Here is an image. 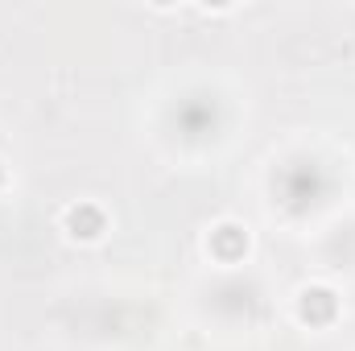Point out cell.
<instances>
[{"instance_id":"obj_1","label":"cell","mask_w":355,"mask_h":351,"mask_svg":"<svg viewBox=\"0 0 355 351\" xmlns=\"http://www.w3.org/2000/svg\"><path fill=\"white\" fill-rule=\"evenodd\" d=\"M302 314H306V318H314V323H322V318H331V314H335V298H331L327 289H314V293H306Z\"/></svg>"},{"instance_id":"obj_2","label":"cell","mask_w":355,"mask_h":351,"mask_svg":"<svg viewBox=\"0 0 355 351\" xmlns=\"http://www.w3.org/2000/svg\"><path fill=\"white\" fill-rule=\"evenodd\" d=\"M71 228H75V236H99V228H103V219L83 207V211H71Z\"/></svg>"}]
</instances>
